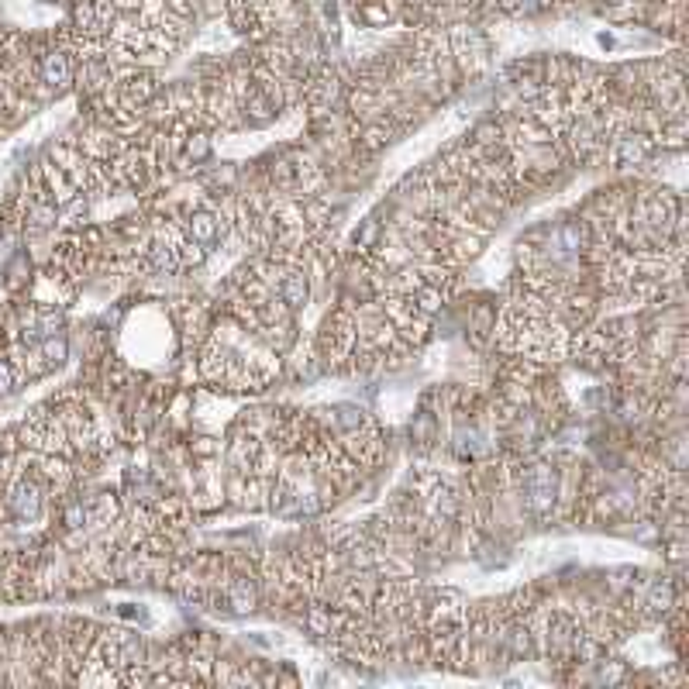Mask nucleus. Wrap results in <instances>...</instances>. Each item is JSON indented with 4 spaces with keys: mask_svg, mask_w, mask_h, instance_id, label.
I'll return each mask as SVG.
<instances>
[{
    "mask_svg": "<svg viewBox=\"0 0 689 689\" xmlns=\"http://www.w3.org/2000/svg\"><path fill=\"white\" fill-rule=\"evenodd\" d=\"M393 0H362L359 7H355V18L362 21L366 28H386L393 21Z\"/></svg>",
    "mask_w": 689,
    "mask_h": 689,
    "instance_id": "8",
    "label": "nucleus"
},
{
    "mask_svg": "<svg viewBox=\"0 0 689 689\" xmlns=\"http://www.w3.org/2000/svg\"><path fill=\"white\" fill-rule=\"evenodd\" d=\"M607 156L614 159V166H645L655 156V138L641 128H621L610 138Z\"/></svg>",
    "mask_w": 689,
    "mask_h": 689,
    "instance_id": "2",
    "label": "nucleus"
},
{
    "mask_svg": "<svg viewBox=\"0 0 689 689\" xmlns=\"http://www.w3.org/2000/svg\"><path fill=\"white\" fill-rule=\"evenodd\" d=\"M18 383H21L18 366H14L11 359H4V355H0V397H7V393L18 390Z\"/></svg>",
    "mask_w": 689,
    "mask_h": 689,
    "instance_id": "12",
    "label": "nucleus"
},
{
    "mask_svg": "<svg viewBox=\"0 0 689 689\" xmlns=\"http://www.w3.org/2000/svg\"><path fill=\"white\" fill-rule=\"evenodd\" d=\"M438 438H441L438 414H431V410H417L414 421H410V441H414V445H421V448H431Z\"/></svg>",
    "mask_w": 689,
    "mask_h": 689,
    "instance_id": "7",
    "label": "nucleus"
},
{
    "mask_svg": "<svg viewBox=\"0 0 689 689\" xmlns=\"http://www.w3.org/2000/svg\"><path fill=\"white\" fill-rule=\"evenodd\" d=\"M517 483H521L524 493V510L534 517V521H548V517L559 510V497H562V469L555 462H531L517 472Z\"/></svg>",
    "mask_w": 689,
    "mask_h": 689,
    "instance_id": "1",
    "label": "nucleus"
},
{
    "mask_svg": "<svg viewBox=\"0 0 689 689\" xmlns=\"http://www.w3.org/2000/svg\"><path fill=\"white\" fill-rule=\"evenodd\" d=\"M35 4H59V0H35Z\"/></svg>",
    "mask_w": 689,
    "mask_h": 689,
    "instance_id": "13",
    "label": "nucleus"
},
{
    "mask_svg": "<svg viewBox=\"0 0 689 689\" xmlns=\"http://www.w3.org/2000/svg\"><path fill=\"white\" fill-rule=\"evenodd\" d=\"M410 304L417 307V314L435 317L441 307L448 304V293H445V286H438V283H421L414 293H410Z\"/></svg>",
    "mask_w": 689,
    "mask_h": 689,
    "instance_id": "6",
    "label": "nucleus"
},
{
    "mask_svg": "<svg viewBox=\"0 0 689 689\" xmlns=\"http://www.w3.org/2000/svg\"><path fill=\"white\" fill-rule=\"evenodd\" d=\"M183 231L193 238L197 245H204V249H214V245L221 242L224 238V231H228V221L221 218V214H214V211H190L187 214V221H183Z\"/></svg>",
    "mask_w": 689,
    "mask_h": 689,
    "instance_id": "3",
    "label": "nucleus"
},
{
    "mask_svg": "<svg viewBox=\"0 0 689 689\" xmlns=\"http://www.w3.org/2000/svg\"><path fill=\"white\" fill-rule=\"evenodd\" d=\"M472 331H476L479 342H483L486 335H493V331H497V307L479 304L476 311H472Z\"/></svg>",
    "mask_w": 689,
    "mask_h": 689,
    "instance_id": "11",
    "label": "nucleus"
},
{
    "mask_svg": "<svg viewBox=\"0 0 689 689\" xmlns=\"http://www.w3.org/2000/svg\"><path fill=\"white\" fill-rule=\"evenodd\" d=\"M180 149H183V166H200V162H207L214 156V142H211V135H207L204 128H193L187 125V131H183V138H180Z\"/></svg>",
    "mask_w": 689,
    "mask_h": 689,
    "instance_id": "4",
    "label": "nucleus"
},
{
    "mask_svg": "<svg viewBox=\"0 0 689 689\" xmlns=\"http://www.w3.org/2000/svg\"><path fill=\"white\" fill-rule=\"evenodd\" d=\"M35 348H38V355H42L45 369H56V366H63V362L69 359V338H66V331H63V335L42 338V342H38Z\"/></svg>",
    "mask_w": 689,
    "mask_h": 689,
    "instance_id": "9",
    "label": "nucleus"
},
{
    "mask_svg": "<svg viewBox=\"0 0 689 689\" xmlns=\"http://www.w3.org/2000/svg\"><path fill=\"white\" fill-rule=\"evenodd\" d=\"M28 283H32V255L18 249L4 262V286L11 293H18V290H28Z\"/></svg>",
    "mask_w": 689,
    "mask_h": 689,
    "instance_id": "5",
    "label": "nucleus"
},
{
    "mask_svg": "<svg viewBox=\"0 0 689 689\" xmlns=\"http://www.w3.org/2000/svg\"><path fill=\"white\" fill-rule=\"evenodd\" d=\"M386 238V228H383V221H376V218H366L355 228V235H352V245L359 252H373L379 249V242Z\"/></svg>",
    "mask_w": 689,
    "mask_h": 689,
    "instance_id": "10",
    "label": "nucleus"
}]
</instances>
